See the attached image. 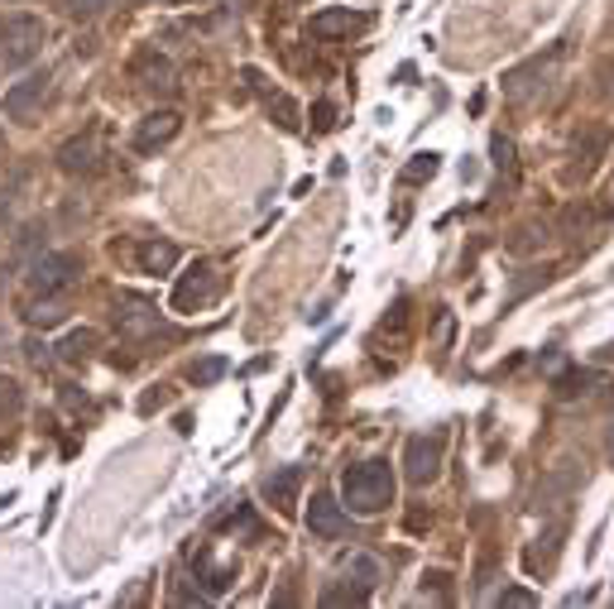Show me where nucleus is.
<instances>
[{"instance_id": "1", "label": "nucleus", "mask_w": 614, "mask_h": 609, "mask_svg": "<svg viewBox=\"0 0 614 609\" xmlns=\"http://www.w3.org/2000/svg\"><path fill=\"white\" fill-rule=\"evenodd\" d=\"M341 504L351 514L370 518V514H384L394 504V470L389 461H360L341 475Z\"/></svg>"}, {"instance_id": "2", "label": "nucleus", "mask_w": 614, "mask_h": 609, "mask_svg": "<svg viewBox=\"0 0 614 609\" xmlns=\"http://www.w3.org/2000/svg\"><path fill=\"white\" fill-rule=\"evenodd\" d=\"M44 34L48 29H44L39 15H24V10H20V15H5V20H0V63H5V68H24L44 48Z\"/></svg>"}, {"instance_id": "3", "label": "nucleus", "mask_w": 614, "mask_h": 609, "mask_svg": "<svg viewBox=\"0 0 614 609\" xmlns=\"http://www.w3.org/2000/svg\"><path fill=\"white\" fill-rule=\"evenodd\" d=\"M82 278V254L72 250H53V254H39V260L29 264V288L34 294H63Z\"/></svg>"}, {"instance_id": "4", "label": "nucleus", "mask_w": 614, "mask_h": 609, "mask_svg": "<svg viewBox=\"0 0 614 609\" xmlns=\"http://www.w3.org/2000/svg\"><path fill=\"white\" fill-rule=\"evenodd\" d=\"M552 72H557V53H547V58H533V63H523V68H514L509 77H504V96H509L514 106H528V101H538L547 87H552Z\"/></svg>"}, {"instance_id": "5", "label": "nucleus", "mask_w": 614, "mask_h": 609, "mask_svg": "<svg viewBox=\"0 0 614 609\" xmlns=\"http://www.w3.org/2000/svg\"><path fill=\"white\" fill-rule=\"evenodd\" d=\"M221 288H226V278L212 270V264H192V270L178 278V288H173V312H192V308H207V302L221 298Z\"/></svg>"}, {"instance_id": "6", "label": "nucleus", "mask_w": 614, "mask_h": 609, "mask_svg": "<svg viewBox=\"0 0 614 609\" xmlns=\"http://www.w3.org/2000/svg\"><path fill=\"white\" fill-rule=\"evenodd\" d=\"M101 130H82V135H72L63 150H58V168L72 178H92V174H101Z\"/></svg>"}, {"instance_id": "7", "label": "nucleus", "mask_w": 614, "mask_h": 609, "mask_svg": "<svg viewBox=\"0 0 614 609\" xmlns=\"http://www.w3.org/2000/svg\"><path fill=\"white\" fill-rule=\"evenodd\" d=\"M437 470H442V437H408V446H404L408 485H432Z\"/></svg>"}, {"instance_id": "8", "label": "nucleus", "mask_w": 614, "mask_h": 609, "mask_svg": "<svg viewBox=\"0 0 614 609\" xmlns=\"http://www.w3.org/2000/svg\"><path fill=\"white\" fill-rule=\"evenodd\" d=\"M586 480V470L576 466V461H557V466L547 470V480L538 485V509H557V504H567V499L576 494V485Z\"/></svg>"}, {"instance_id": "9", "label": "nucleus", "mask_w": 614, "mask_h": 609, "mask_svg": "<svg viewBox=\"0 0 614 609\" xmlns=\"http://www.w3.org/2000/svg\"><path fill=\"white\" fill-rule=\"evenodd\" d=\"M308 533H312V538H341V533H346V504H336L332 490H317V494H312Z\"/></svg>"}, {"instance_id": "10", "label": "nucleus", "mask_w": 614, "mask_h": 609, "mask_svg": "<svg viewBox=\"0 0 614 609\" xmlns=\"http://www.w3.org/2000/svg\"><path fill=\"white\" fill-rule=\"evenodd\" d=\"M44 92H48V72H34V77L15 82V87L5 92V116L20 120V126H29L34 111H39V101H44Z\"/></svg>"}, {"instance_id": "11", "label": "nucleus", "mask_w": 614, "mask_h": 609, "mask_svg": "<svg viewBox=\"0 0 614 609\" xmlns=\"http://www.w3.org/2000/svg\"><path fill=\"white\" fill-rule=\"evenodd\" d=\"M130 72H135V82L144 92H173V63L159 53V48H140L135 53V63H130Z\"/></svg>"}, {"instance_id": "12", "label": "nucleus", "mask_w": 614, "mask_h": 609, "mask_svg": "<svg viewBox=\"0 0 614 609\" xmlns=\"http://www.w3.org/2000/svg\"><path fill=\"white\" fill-rule=\"evenodd\" d=\"M178 130H183V116H178V111H149L140 120V130H135V150L140 154L159 150V144H168Z\"/></svg>"}, {"instance_id": "13", "label": "nucleus", "mask_w": 614, "mask_h": 609, "mask_svg": "<svg viewBox=\"0 0 614 609\" xmlns=\"http://www.w3.org/2000/svg\"><path fill=\"white\" fill-rule=\"evenodd\" d=\"M303 466H284V470H274V475H264V499H269L274 509H293L298 504V490H303Z\"/></svg>"}, {"instance_id": "14", "label": "nucleus", "mask_w": 614, "mask_h": 609, "mask_svg": "<svg viewBox=\"0 0 614 609\" xmlns=\"http://www.w3.org/2000/svg\"><path fill=\"white\" fill-rule=\"evenodd\" d=\"M370 15H356V10H317L312 15V34L317 39H346V34H356V29H365Z\"/></svg>"}, {"instance_id": "15", "label": "nucleus", "mask_w": 614, "mask_h": 609, "mask_svg": "<svg viewBox=\"0 0 614 609\" xmlns=\"http://www.w3.org/2000/svg\"><path fill=\"white\" fill-rule=\"evenodd\" d=\"M116 322H120V332H130V336H144V332H159V312L149 308L144 298H120V308H116Z\"/></svg>"}, {"instance_id": "16", "label": "nucleus", "mask_w": 614, "mask_h": 609, "mask_svg": "<svg viewBox=\"0 0 614 609\" xmlns=\"http://www.w3.org/2000/svg\"><path fill=\"white\" fill-rule=\"evenodd\" d=\"M135 260H140L144 274H168L178 264V246L173 240H144V246L135 250Z\"/></svg>"}, {"instance_id": "17", "label": "nucleus", "mask_w": 614, "mask_h": 609, "mask_svg": "<svg viewBox=\"0 0 614 609\" xmlns=\"http://www.w3.org/2000/svg\"><path fill=\"white\" fill-rule=\"evenodd\" d=\"M562 538H567V523H552V528L543 533V538L538 542H547V547H533V552H528V571H552V562H557V552H562Z\"/></svg>"}, {"instance_id": "18", "label": "nucleus", "mask_w": 614, "mask_h": 609, "mask_svg": "<svg viewBox=\"0 0 614 609\" xmlns=\"http://www.w3.org/2000/svg\"><path fill=\"white\" fill-rule=\"evenodd\" d=\"M269 116H274V126H279V130H288V135H298V130H303V111H298V101H293V96H284V92L269 96Z\"/></svg>"}, {"instance_id": "19", "label": "nucleus", "mask_w": 614, "mask_h": 609, "mask_svg": "<svg viewBox=\"0 0 614 609\" xmlns=\"http://www.w3.org/2000/svg\"><path fill=\"white\" fill-rule=\"evenodd\" d=\"M432 174H437V154H413L399 168V182H404V188H413V182H428Z\"/></svg>"}, {"instance_id": "20", "label": "nucleus", "mask_w": 614, "mask_h": 609, "mask_svg": "<svg viewBox=\"0 0 614 609\" xmlns=\"http://www.w3.org/2000/svg\"><path fill=\"white\" fill-rule=\"evenodd\" d=\"M490 154H495V168H499L504 178L519 174V158H514V140H509V135H495V140H490Z\"/></svg>"}, {"instance_id": "21", "label": "nucleus", "mask_w": 614, "mask_h": 609, "mask_svg": "<svg viewBox=\"0 0 614 609\" xmlns=\"http://www.w3.org/2000/svg\"><path fill=\"white\" fill-rule=\"evenodd\" d=\"M600 374L591 370H567V374H557V394L562 398H576V394H586V384H595Z\"/></svg>"}, {"instance_id": "22", "label": "nucleus", "mask_w": 614, "mask_h": 609, "mask_svg": "<svg viewBox=\"0 0 614 609\" xmlns=\"http://www.w3.org/2000/svg\"><path fill=\"white\" fill-rule=\"evenodd\" d=\"M226 370H231V365H226V356H207V360L192 365V384H216Z\"/></svg>"}, {"instance_id": "23", "label": "nucleus", "mask_w": 614, "mask_h": 609, "mask_svg": "<svg viewBox=\"0 0 614 609\" xmlns=\"http://www.w3.org/2000/svg\"><path fill=\"white\" fill-rule=\"evenodd\" d=\"M92 346H96V332H87V326H82V332H72L63 346H58V356H63V360H82Z\"/></svg>"}, {"instance_id": "24", "label": "nucleus", "mask_w": 614, "mask_h": 609, "mask_svg": "<svg viewBox=\"0 0 614 609\" xmlns=\"http://www.w3.org/2000/svg\"><path fill=\"white\" fill-rule=\"evenodd\" d=\"M370 600V586H332L327 595H322V605H365Z\"/></svg>"}, {"instance_id": "25", "label": "nucleus", "mask_w": 614, "mask_h": 609, "mask_svg": "<svg viewBox=\"0 0 614 609\" xmlns=\"http://www.w3.org/2000/svg\"><path fill=\"white\" fill-rule=\"evenodd\" d=\"M327 130H336V106L317 101V106H312V135H327Z\"/></svg>"}, {"instance_id": "26", "label": "nucleus", "mask_w": 614, "mask_h": 609, "mask_svg": "<svg viewBox=\"0 0 614 609\" xmlns=\"http://www.w3.org/2000/svg\"><path fill=\"white\" fill-rule=\"evenodd\" d=\"M106 5H111V0H68V15L72 20H96Z\"/></svg>"}, {"instance_id": "27", "label": "nucleus", "mask_w": 614, "mask_h": 609, "mask_svg": "<svg viewBox=\"0 0 614 609\" xmlns=\"http://www.w3.org/2000/svg\"><path fill=\"white\" fill-rule=\"evenodd\" d=\"M351 571L360 576V586H375V581H380V562H375V557H351Z\"/></svg>"}, {"instance_id": "28", "label": "nucleus", "mask_w": 614, "mask_h": 609, "mask_svg": "<svg viewBox=\"0 0 614 609\" xmlns=\"http://www.w3.org/2000/svg\"><path fill=\"white\" fill-rule=\"evenodd\" d=\"M504 605H519V609H528V605H538V595H533V590H523V586H509V590L499 595V609H504Z\"/></svg>"}, {"instance_id": "29", "label": "nucleus", "mask_w": 614, "mask_h": 609, "mask_svg": "<svg viewBox=\"0 0 614 609\" xmlns=\"http://www.w3.org/2000/svg\"><path fill=\"white\" fill-rule=\"evenodd\" d=\"M15 408H20V384L0 380V413H15Z\"/></svg>"}, {"instance_id": "30", "label": "nucleus", "mask_w": 614, "mask_h": 609, "mask_svg": "<svg viewBox=\"0 0 614 609\" xmlns=\"http://www.w3.org/2000/svg\"><path fill=\"white\" fill-rule=\"evenodd\" d=\"M29 322H34V326H53V322H63V308H34Z\"/></svg>"}, {"instance_id": "31", "label": "nucleus", "mask_w": 614, "mask_h": 609, "mask_svg": "<svg viewBox=\"0 0 614 609\" xmlns=\"http://www.w3.org/2000/svg\"><path fill=\"white\" fill-rule=\"evenodd\" d=\"M610 466H614V428H610Z\"/></svg>"}]
</instances>
